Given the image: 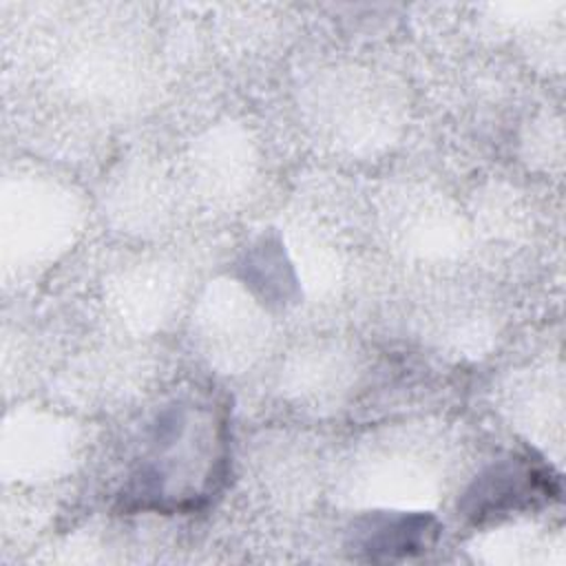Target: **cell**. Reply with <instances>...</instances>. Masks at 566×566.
<instances>
[{
	"instance_id": "cell-2",
	"label": "cell",
	"mask_w": 566,
	"mask_h": 566,
	"mask_svg": "<svg viewBox=\"0 0 566 566\" xmlns=\"http://www.w3.org/2000/svg\"><path fill=\"white\" fill-rule=\"evenodd\" d=\"M440 533V526L429 515H405L374 522L360 537L358 551L367 559H394L427 551Z\"/></svg>"
},
{
	"instance_id": "cell-1",
	"label": "cell",
	"mask_w": 566,
	"mask_h": 566,
	"mask_svg": "<svg viewBox=\"0 0 566 566\" xmlns=\"http://www.w3.org/2000/svg\"><path fill=\"white\" fill-rule=\"evenodd\" d=\"M557 493V478L551 469L528 455H513L478 478L462 509L473 522H484L539 506Z\"/></svg>"
}]
</instances>
